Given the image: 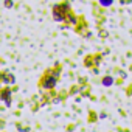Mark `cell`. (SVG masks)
I'll use <instances>...</instances> for the list:
<instances>
[{
	"mask_svg": "<svg viewBox=\"0 0 132 132\" xmlns=\"http://www.w3.org/2000/svg\"><path fill=\"white\" fill-rule=\"evenodd\" d=\"M100 3H101V5H104V6H107V5H110V3H112V0H100Z\"/></svg>",
	"mask_w": 132,
	"mask_h": 132,
	"instance_id": "6da1fadb",
	"label": "cell"
}]
</instances>
